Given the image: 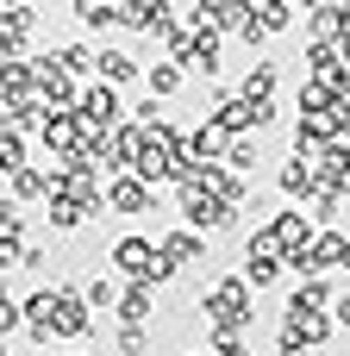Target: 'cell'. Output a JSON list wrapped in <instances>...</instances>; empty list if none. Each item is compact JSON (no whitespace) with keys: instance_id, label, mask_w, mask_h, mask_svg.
I'll use <instances>...</instances> for the list:
<instances>
[{"instance_id":"2","label":"cell","mask_w":350,"mask_h":356,"mask_svg":"<svg viewBox=\"0 0 350 356\" xmlns=\"http://www.w3.org/2000/svg\"><path fill=\"white\" fill-rule=\"evenodd\" d=\"M200 313L213 319V332H238V325L250 319V282H244V275H232V282L207 288V307H200Z\"/></svg>"},{"instance_id":"25","label":"cell","mask_w":350,"mask_h":356,"mask_svg":"<svg viewBox=\"0 0 350 356\" xmlns=\"http://www.w3.org/2000/svg\"><path fill=\"white\" fill-rule=\"evenodd\" d=\"M338 325H350V294H344V300H338Z\"/></svg>"},{"instance_id":"11","label":"cell","mask_w":350,"mask_h":356,"mask_svg":"<svg viewBox=\"0 0 350 356\" xmlns=\"http://www.w3.org/2000/svg\"><path fill=\"white\" fill-rule=\"evenodd\" d=\"M119 319H125L132 332H144V319H150V288H138V282H132V288L119 294Z\"/></svg>"},{"instance_id":"7","label":"cell","mask_w":350,"mask_h":356,"mask_svg":"<svg viewBox=\"0 0 350 356\" xmlns=\"http://www.w3.org/2000/svg\"><path fill=\"white\" fill-rule=\"evenodd\" d=\"M94 69H100V81H106V88L138 81V56H132V50H119V44H106V50L94 56Z\"/></svg>"},{"instance_id":"10","label":"cell","mask_w":350,"mask_h":356,"mask_svg":"<svg viewBox=\"0 0 350 356\" xmlns=\"http://www.w3.org/2000/svg\"><path fill=\"white\" fill-rule=\"evenodd\" d=\"M326 300H332V288H326L319 275H307V282H301V288L288 294V313H319Z\"/></svg>"},{"instance_id":"19","label":"cell","mask_w":350,"mask_h":356,"mask_svg":"<svg viewBox=\"0 0 350 356\" xmlns=\"http://www.w3.org/2000/svg\"><path fill=\"white\" fill-rule=\"evenodd\" d=\"M288 19H294V6H282V0L257 6V25H263V31H288Z\"/></svg>"},{"instance_id":"18","label":"cell","mask_w":350,"mask_h":356,"mask_svg":"<svg viewBox=\"0 0 350 356\" xmlns=\"http://www.w3.org/2000/svg\"><path fill=\"white\" fill-rule=\"evenodd\" d=\"M19 169H25V144L13 131H0V175H19Z\"/></svg>"},{"instance_id":"23","label":"cell","mask_w":350,"mask_h":356,"mask_svg":"<svg viewBox=\"0 0 350 356\" xmlns=\"http://www.w3.org/2000/svg\"><path fill=\"white\" fill-rule=\"evenodd\" d=\"M150 350V338H144V332H132V325H125V332H119V356H144Z\"/></svg>"},{"instance_id":"8","label":"cell","mask_w":350,"mask_h":356,"mask_svg":"<svg viewBox=\"0 0 350 356\" xmlns=\"http://www.w3.org/2000/svg\"><path fill=\"white\" fill-rule=\"evenodd\" d=\"M169 13H175V6H163V0H138V6H119V25H132V31H163Z\"/></svg>"},{"instance_id":"17","label":"cell","mask_w":350,"mask_h":356,"mask_svg":"<svg viewBox=\"0 0 350 356\" xmlns=\"http://www.w3.org/2000/svg\"><path fill=\"white\" fill-rule=\"evenodd\" d=\"M175 88H182V69L175 63H150V100L157 94H175Z\"/></svg>"},{"instance_id":"13","label":"cell","mask_w":350,"mask_h":356,"mask_svg":"<svg viewBox=\"0 0 350 356\" xmlns=\"http://www.w3.org/2000/svg\"><path fill=\"white\" fill-rule=\"evenodd\" d=\"M81 300L100 307V313H106V307L119 313V288H113V275H88V282H81Z\"/></svg>"},{"instance_id":"6","label":"cell","mask_w":350,"mask_h":356,"mask_svg":"<svg viewBox=\"0 0 350 356\" xmlns=\"http://www.w3.org/2000/svg\"><path fill=\"white\" fill-rule=\"evenodd\" d=\"M106 207H113V213H150V207H157V194H150V181L119 175V181H106Z\"/></svg>"},{"instance_id":"22","label":"cell","mask_w":350,"mask_h":356,"mask_svg":"<svg viewBox=\"0 0 350 356\" xmlns=\"http://www.w3.org/2000/svg\"><path fill=\"white\" fill-rule=\"evenodd\" d=\"M19 325H25L19 300H13V294H0V338H6V332H19Z\"/></svg>"},{"instance_id":"1","label":"cell","mask_w":350,"mask_h":356,"mask_svg":"<svg viewBox=\"0 0 350 356\" xmlns=\"http://www.w3.org/2000/svg\"><path fill=\"white\" fill-rule=\"evenodd\" d=\"M113 263H119V275L138 282V288H157V282L175 275V263H169L150 238H119V244H113Z\"/></svg>"},{"instance_id":"16","label":"cell","mask_w":350,"mask_h":356,"mask_svg":"<svg viewBox=\"0 0 350 356\" xmlns=\"http://www.w3.org/2000/svg\"><path fill=\"white\" fill-rule=\"evenodd\" d=\"M81 219H88V213H81V207H75L69 194H56V200H50V225H56V232H75Z\"/></svg>"},{"instance_id":"15","label":"cell","mask_w":350,"mask_h":356,"mask_svg":"<svg viewBox=\"0 0 350 356\" xmlns=\"http://www.w3.org/2000/svg\"><path fill=\"white\" fill-rule=\"evenodd\" d=\"M288 338H294V344H319V338H326V319H319V313H288Z\"/></svg>"},{"instance_id":"20","label":"cell","mask_w":350,"mask_h":356,"mask_svg":"<svg viewBox=\"0 0 350 356\" xmlns=\"http://www.w3.org/2000/svg\"><path fill=\"white\" fill-rule=\"evenodd\" d=\"M282 194H313V169L307 163H288L282 169Z\"/></svg>"},{"instance_id":"12","label":"cell","mask_w":350,"mask_h":356,"mask_svg":"<svg viewBox=\"0 0 350 356\" xmlns=\"http://www.w3.org/2000/svg\"><path fill=\"white\" fill-rule=\"evenodd\" d=\"M56 69H63L69 81H81V75H94V50H88V44H63V50H56Z\"/></svg>"},{"instance_id":"14","label":"cell","mask_w":350,"mask_h":356,"mask_svg":"<svg viewBox=\"0 0 350 356\" xmlns=\"http://www.w3.org/2000/svg\"><path fill=\"white\" fill-rule=\"evenodd\" d=\"M75 13H81L88 31H113V25H119V6H106V0H81Z\"/></svg>"},{"instance_id":"3","label":"cell","mask_w":350,"mask_h":356,"mask_svg":"<svg viewBox=\"0 0 350 356\" xmlns=\"http://www.w3.org/2000/svg\"><path fill=\"white\" fill-rule=\"evenodd\" d=\"M182 219H188L194 232H207V225H238V213H232L219 194L194 188V181H182Z\"/></svg>"},{"instance_id":"9","label":"cell","mask_w":350,"mask_h":356,"mask_svg":"<svg viewBox=\"0 0 350 356\" xmlns=\"http://www.w3.org/2000/svg\"><path fill=\"white\" fill-rule=\"evenodd\" d=\"M157 250H163L175 269H182V263H207V238H200V232H169Z\"/></svg>"},{"instance_id":"4","label":"cell","mask_w":350,"mask_h":356,"mask_svg":"<svg viewBox=\"0 0 350 356\" xmlns=\"http://www.w3.org/2000/svg\"><path fill=\"white\" fill-rule=\"evenodd\" d=\"M119 113H125V106H119V88H106V81H100V88H88V94H81V113H75V119H81L88 131H113V125H119Z\"/></svg>"},{"instance_id":"24","label":"cell","mask_w":350,"mask_h":356,"mask_svg":"<svg viewBox=\"0 0 350 356\" xmlns=\"http://www.w3.org/2000/svg\"><path fill=\"white\" fill-rule=\"evenodd\" d=\"M282 356H307V344H294V338L282 332Z\"/></svg>"},{"instance_id":"21","label":"cell","mask_w":350,"mask_h":356,"mask_svg":"<svg viewBox=\"0 0 350 356\" xmlns=\"http://www.w3.org/2000/svg\"><path fill=\"white\" fill-rule=\"evenodd\" d=\"M225 163H232V169H250V163H257V144H250V138H232V144H225Z\"/></svg>"},{"instance_id":"5","label":"cell","mask_w":350,"mask_h":356,"mask_svg":"<svg viewBox=\"0 0 350 356\" xmlns=\"http://www.w3.org/2000/svg\"><path fill=\"white\" fill-rule=\"evenodd\" d=\"M94 332V313L81 300V288H56V338H81Z\"/></svg>"}]
</instances>
